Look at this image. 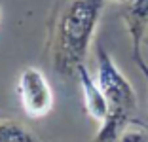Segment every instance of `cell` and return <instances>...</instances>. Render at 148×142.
<instances>
[{
  "label": "cell",
  "instance_id": "cell-1",
  "mask_svg": "<svg viewBox=\"0 0 148 142\" xmlns=\"http://www.w3.org/2000/svg\"><path fill=\"white\" fill-rule=\"evenodd\" d=\"M103 8L105 0H69L59 10L49 32L51 66L57 74L70 78L86 63Z\"/></svg>",
  "mask_w": 148,
  "mask_h": 142
},
{
  "label": "cell",
  "instance_id": "cell-2",
  "mask_svg": "<svg viewBox=\"0 0 148 142\" xmlns=\"http://www.w3.org/2000/svg\"><path fill=\"white\" fill-rule=\"evenodd\" d=\"M95 80L105 95L106 106H108L106 119L99 125L95 142H118L122 133L133 123V117L137 112V93L105 47L97 49Z\"/></svg>",
  "mask_w": 148,
  "mask_h": 142
},
{
  "label": "cell",
  "instance_id": "cell-3",
  "mask_svg": "<svg viewBox=\"0 0 148 142\" xmlns=\"http://www.w3.org/2000/svg\"><path fill=\"white\" fill-rule=\"evenodd\" d=\"M17 93L27 116L44 117L53 108V91L44 72L36 66H27L19 74Z\"/></svg>",
  "mask_w": 148,
  "mask_h": 142
},
{
  "label": "cell",
  "instance_id": "cell-4",
  "mask_svg": "<svg viewBox=\"0 0 148 142\" xmlns=\"http://www.w3.org/2000/svg\"><path fill=\"white\" fill-rule=\"evenodd\" d=\"M76 78H78L80 89H82L84 106H86L87 116L101 125L106 119L108 106H106V99H105V95H103V91H101L99 83H97L95 78H91V74H89L86 65H80L76 68Z\"/></svg>",
  "mask_w": 148,
  "mask_h": 142
},
{
  "label": "cell",
  "instance_id": "cell-5",
  "mask_svg": "<svg viewBox=\"0 0 148 142\" xmlns=\"http://www.w3.org/2000/svg\"><path fill=\"white\" fill-rule=\"evenodd\" d=\"M123 4V23L131 38L133 55H137L140 53V44L148 32V0H127Z\"/></svg>",
  "mask_w": 148,
  "mask_h": 142
},
{
  "label": "cell",
  "instance_id": "cell-6",
  "mask_svg": "<svg viewBox=\"0 0 148 142\" xmlns=\"http://www.w3.org/2000/svg\"><path fill=\"white\" fill-rule=\"evenodd\" d=\"M0 142H42V140L19 121L0 119Z\"/></svg>",
  "mask_w": 148,
  "mask_h": 142
},
{
  "label": "cell",
  "instance_id": "cell-7",
  "mask_svg": "<svg viewBox=\"0 0 148 142\" xmlns=\"http://www.w3.org/2000/svg\"><path fill=\"white\" fill-rule=\"evenodd\" d=\"M118 142H148V127L146 125L127 127L122 133V137L118 138Z\"/></svg>",
  "mask_w": 148,
  "mask_h": 142
},
{
  "label": "cell",
  "instance_id": "cell-8",
  "mask_svg": "<svg viewBox=\"0 0 148 142\" xmlns=\"http://www.w3.org/2000/svg\"><path fill=\"white\" fill-rule=\"evenodd\" d=\"M133 59H135L137 66L140 68V72L144 74V78H146V82H148V65L144 63V59H143V53H137V55H133Z\"/></svg>",
  "mask_w": 148,
  "mask_h": 142
},
{
  "label": "cell",
  "instance_id": "cell-9",
  "mask_svg": "<svg viewBox=\"0 0 148 142\" xmlns=\"http://www.w3.org/2000/svg\"><path fill=\"white\" fill-rule=\"evenodd\" d=\"M114 2H127V0H114Z\"/></svg>",
  "mask_w": 148,
  "mask_h": 142
}]
</instances>
